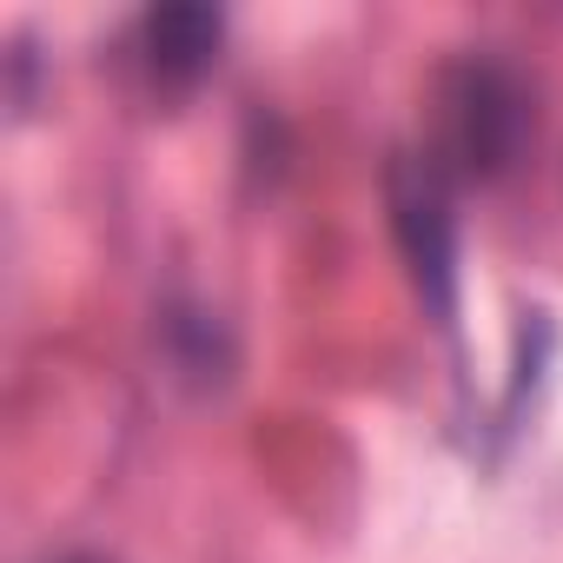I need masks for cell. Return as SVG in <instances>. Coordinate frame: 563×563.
<instances>
[{
	"instance_id": "6da1fadb",
	"label": "cell",
	"mask_w": 563,
	"mask_h": 563,
	"mask_svg": "<svg viewBox=\"0 0 563 563\" xmlns=\"http://www.w3.org/2000/svg\"><path fill=\"white\" fill-rule=\"evenodd\" d=\"M537 133L523 80L497 60H451L431 87V166L444 179H497Z\"/></svg>"
},
{
	"instance_id": "7a4b0ae2",
	"label": "cell",
	"mask_w": 563,
	"mask_h": 563,
	"mask_svg": "<svg viewBox=\"0 0 563 563\" xmlns=\"http://www.w3.org/2000/svg\"><path fill=\"white\" fill-rule=\"evenodd\" d=\"M385 192H391V232L405 245L411 286L424 292V306L451 332V319H457V219H451V179L431 159L398 153L391 173H385Z\"/></svg>"
},
{
	"instance_id": "3957f363",
	"label": "cell",
	"mask_w": 563,
	"mask_h": 563,
	"mask_svg": "<svg viewBox=\"0 0 563 563\" xmlns=\"http://www.w3.org/2000/svg\"><path fill=\"white\" fill-rule=\"evenodd\" d=\"M225 41L219 8H199V0H173V8H153L140 21V67L159 93H186L212 74Z\"/></svg>"
},
{
	"instance_id": "277c9868",
	"label": "cell",
	"mask_w": 563,
	"mask_h": 563,
	"mask_svg": "<svg viewBox=\"0 0 563 563\" xmlns=\"http://www.w3.org/2000/svg\"><path fill=\"white\" fill-rule=\"evenodd\" d=\"M74 563H93V556H74Z\"/></svg>"
}]
</instances>
